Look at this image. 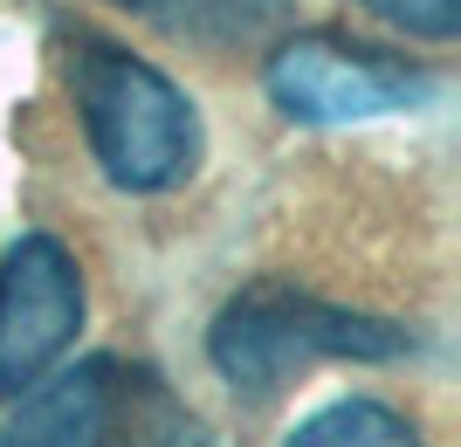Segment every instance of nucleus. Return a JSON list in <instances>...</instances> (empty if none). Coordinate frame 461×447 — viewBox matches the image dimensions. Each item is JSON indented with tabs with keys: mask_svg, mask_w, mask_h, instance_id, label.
Masks as SVG:
<instances>
[{
	"mask_svg": "<svg viewBox=\"0 0 461 447\" xmlns=\"http://www.w3.org/2000/svg\"><path fill=\"white\" fill-rule=\"evenodd\" d=\"M83 331V269L56 234H14L0 255V407L49 379Z\"/></svg>",
	"mask_w": 461,
	"mask_h": 447,
	"instance_id": "obj_5",
	"label": "nucleus"
},
{
	"mask_svg": "<svg viewBox=\"0 0 461 447\" xmlns=\"http://www.w3.org/2000/svg\"><path fill=\"white\" fill-rule=\"evenodd\" d=\"M49 49H56L62 90L77 103L90 165L117 193L158 200L200 173V158H207L200 111L152 56H138L131 41L104 35L90 21H56Z\"/></svg>",
	"mask_w": 461,
	"mask_h": 447,
	"instance_id": "obj_1",
	"label": "nucleus"
},
{
	"mask_svg": "<svg viewBox=\"0 0 461 447\" xmlns=\"http://www.w3.org/2000/svg\"><path fill=\"white\" fill-rule=\"evenodd\" d=\"M283 447H427V434L406 407H393L379 392H345L310 420H296Z\"/></svg>",
	"mask_w": 461,
	"mask_h": 447,
	"instance_id": "obj_7",
	"label": "nucleus"
},
{
	"mask_svg": "<svg viewBox=\"0 0 461 447\" xmlns=\"http://www.w3.org/2000/svg\"><path fill=\"white\" fill-rule=\"evenodd\" d=\"M262 90L289 124H366L441 97V69L345 28H283L262 49Z\"/></svg>",
	"mask_w": 461,
	"mask_h": 447,
	"instance_id": "obj_4",
	"label": "nucleus"
},
{
	"mask_svg": "<svg viewBox=\"0 0 461 447\" xmlns=\"http://www.w3.org/2000/svg\"><path fill=\"white\" fill-rule=\"evenodd\" d=\"M111 7L145 21L173 49H193V56H213V62L262 56L296 21V0H111Z\"/></svg>",
	"mask_w": 461,
	"mask_h": 447,
	"instance_id": "obj_6",
	"label": "nucleus"
},
{
	"mask_svg": "<svg viewBox=\"0 0 461 447\" xmlns=\"http://www.w3.org/2000/svg\"><path fill=\"white\" fill-rule=\"evenodd\" d=\"M406 351H413V331H400L393 317H366V310H345V303H324V296L296 290L283 275H262L249 290H234L207 324L213 379L234 399H249V407L276 399L317 358L385 365V358H406Z\"/></svg>",
	"mask_w": 461,
	"mask_h": 447,
	"instance_id": "obj_2",
	"label": "nucleus"
},
{
	"mask_svg": "<svg viewBox=\"0 0 461 447\" xmlns=\"http://www.w3.org/2000/svg\"><path fill=\"white\" fill-rule=\"evenodd\" d=\"M358 14H372L393 35H413L427 49H447L461 35V0H351Z\"/></svg>",
	"mask_w": 461,
	"mask_h": 447,
	"instance_id": "obj_8",
	"label": "nucleus"
},
{
	"mask_svg": "<svg viewBox=\"0 0 461 447\" xmlns=\"http://www.w3.org/2000/svg\"><path fill=\"white\" fill-rule=\"evenodd\" d=\"M0 447H221L166 371L96 351L7 399Z\"/></svg>",
	"mask_w": 461,
	"mask_h": 447,
	"instance_id": "obj_3",
	"label": "nucleus"
}]
</instances>
